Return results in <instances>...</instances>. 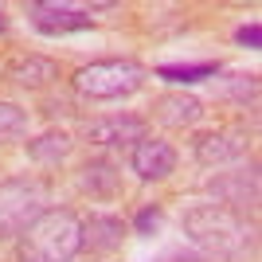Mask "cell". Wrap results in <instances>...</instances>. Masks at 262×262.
<instances>
[{"label": "cell", "mask_w": 262, "mask_h": 262, "mask_svg": "<svg viewBox=\"0 0 262 262\" xmlns=\"http://www.w3.org/2000/svg\"><path fill=\"white\" fill-rule=\"evenodd\" d=\"M247 153V141L243 133H231V129H219V133H208L196 141V161L200 164H227V161H239Z\"/></svg>", "instance_id": "cell-8"}, {"label": "cell", "mask_w": 262, "mask_h": 262, "mask_svg": "<svg viewBox=\"0 0 262 262\" xmlns=\"http://www.w3.org/2000/svg\"><path fill=\"white\" fill-rule=\"evenodd\" d=\"M4 24H8V20H4V12H0V32H4Z\"/></svg>", "instance_id": "cell-18"}, {"label": "cell", "mask_w": 262, "mask_h": 262, "mask_svg": "<svg viewBox=\"0 0 262 262\" xmlns=\"http://www.w3.org/2000/svg\"><path fill=\"white\" fill-rule=\"evenodd\" d=\"M129 168L141 180H164L176 172V149L161 137H141L129 153Z\"/></svg>", "instance_id": "cell-6"}, {"label": "cell", "mask_w": 262, "mask_h": 262, "mask_svg": "<svg viewBox=\"0 0 262 262\" xmlns=\"http://www.w3.org/2000/svg\"><path fill=\"white\" fill-rule=\"evenodd\" d=\"M157 121L172 125V129H184V125H196L204 118V102L192 98V94H161L157 98Z\"/></svg>", "instance_id": "cell-9"}, {"label": "cell", "mask_w": 262, "mask_h": 262, "mask_svg": "<svg viewBox=\"0 0 262 262\" xmlns=\"http://www.w3.org/2000/svg\"><path fill=\"white\" fill-rule=\"evenodd\" d=\"M67 153H71V137L63 129H47L28 145V157L39 164H59V161H67Z\"/></svg>", "instance_id": "cell-12"}, {"label": "cell", "mask_w": 262, "mask_h": 262, "mask_svg": "<svg viewBox=\"0 0 262 262\" xmlns=\"http://www.w3.org/2000/svg\"><path fill=\"white\" fill-rule=\"evenodd\" d=\"M78 184L86 188L90 196H114L118 192V168L110 161H90L78 176Z\"/></svg>", "instance_id": "cell-13"}, {"label": "cell", "mask_w": 262, "mask_h": 262, "mask_svg": "<svg viewBox=\"0 0 262 262\" xmlns=\"http://www.w3.org/2000/svg\"><path fill=\"white\" fill-rule=\"evenodd\" d=\"M28 20H32L35 32H43V35H67V32L90 28L94 16H90L86 4H32Z\"/></svg>", "instance_id": "cell-5"}, {"label": "cell", "mask_w": 262, "mask_h": 262, "mask_svg": "<svg viewBox=\"0 0 262 262\" xmlns=\"http://www.w3.org/2000/svg\"><path fill=\"white\" fill-rule=\"evenodd\" d=\"M90 145H121V141H141L145 137V121L133 118V114H110V118H98L82 129Z\"/></svg>", "instance_id": "cell-7"}, {"label": "cell", "mask_w": 262, "mask_h": 262, "mask_svg": "<svg viewBox=\"0 0 262 262\" xmlns=\"http://www.w3.org/2000/svg\"><path fill=\"white\" fill-rule=\"evenodd\" d=\"M28 129V114L16 102H0V141H16Z\"/></svg>", "instance_id": "cell-15"}, {"label": "cell", "mask_w": 262, "mask_h": 262, "mask_svg": "<svg viewBox=\"0 0 262 262\" xmlns=\"http://www.w3.org/2000/svg\"><path fill=\"white\" fill-rule=\"evenodd\" d=\"M184 235L204 254L231 262V258H239L243 243H247V223L223 204H196V208L184 211Z\"/></svg>", "instance_id": "cell-2"}, {"label": "cell", "mask_w": 262, "mask_h": 262, "mask_svg": "<svg viewBox=\"0 0 262 262\" xmlns=\"http://www.w3.org/2000/svg\"><path fill=\"white\" fill-rule=\"evenodd\" d=\"M145 78H149V71L133 59H102V63H90L75 75V90L86 98L110 102V98H129L133 90L145 86Z\"/></svg>", "instance_id": "cell-4"}, {"label": "cell", "mask_w": 262, "mask_h": 262, "mask_svg": "<svg viewBox=\"0 0 262 262\" xmlns=\"http://www.w3.org/2000/svg\"><path fill=\"white\" fill-rule=\"evenodd\" d=\"M82 247H90V251H118L121 247V219L118 215H90L86 223H82Z\"/></svg>", "instance_id": "cell-11"}, {"label": "cell", "mask_w": 262, "mask_h": 262, "mask_svg": "<svg viewBox=\"0 0 262 262\" xmlns=\"http://www.w3.org/2000/svg\"><path fill=\"white\" fill-rule=\"evenodd\" d=\"M59 75V67L51 63V59H43V55H20V59H12L8 63V78L16 82V86H47L51 78Z\"/></svg>", "instance_id": "cell-10"}, {"label": "cell", "mask_w": 262, "mask_h": 262, "mask_svg": "<svg viewBox=\"0 0 262 262\" xmlns=\"http://www.w3.org/2000/svg\"><path fill=\"white\" fill-rule=\"evenodd\" d=\"M47 211V184L39 176H8L0 180V243L20 239L24 227Z\"/></svg>", "instance_id": "cell-3"}, {"label": "cell", "mask_w": 262, "mask_h": 262, "mask_svg": "<svg viewBox=\"0 0 262 262\" xmlns=\"http://www.w3.org/2000/svg\"><path fill=\"white\" fill-rule=\"evenodd\" d=\"M133 227H137V235L157 231V227H161V208H157V204H153V208H145L141 215H137V223H133Z\"/></svg>", "instance_id": "cell-17"}, {"label": "cell", "mask_w": 262, "mask_h": 262, "mask_svg": "<svg viewBox=\"0 0 262 262\" xmlns=\"http://www.w3.org/2000/svg\"><path fill=\"white\" fill-rule=\"evenodd\" d=\"M82 251V219L75 211H43L32 227L20 231V258L24 262H71Z\"/></svg>", "instance_id": "cell-1"}, {"label": "cell", "mask_w": 262, "mask_h": 262, "mask_svg": "<svg viewBox=\"0 0 262 262\" xmlns=\"http://www.w3.org/2000/svg\"><path fill=\"white\" fill-rule=\"evenodd\" d=\"M235 43H239V47H251V51H254V47L262 43V24H258V20L243 24L239 32H235Z\"/></svg>", "instance_id": "cell-16"}, {"label": "cell", "mask_w": 262, "mask_h": 262, "mask_svg": "<svg viewBox=\"0 0 262 262\" xmlns=\"http://www.w3.org/2000/svg\"><path fill=\"white\" fill-rule=\"evenodd\" d=\"M157 75H161L164 82H180V86H188V82L215 78V75H219V67H215V63H176V67H161Z\"/></svg>", "instance_id": "cell-14"}]
</instances>
